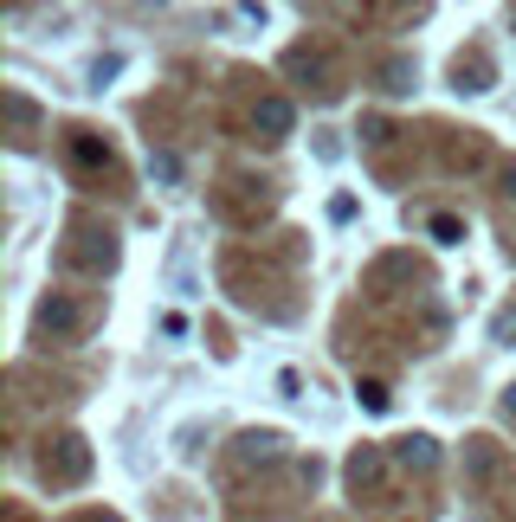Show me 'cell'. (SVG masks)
Listing matches in <instances>:
<instances>
[{
	"label": "cell",
	"mask_w": 516,
	"mask_h": 522,
	"mask_svg": "<svg viewBox=\"0 0 516 522\" xmlns=\"http://www.w3.org/2000/svg\"><path fill=\"white\" fill-rule=\"evenodd\" d=\"M85 465H91L85 438H65V452H58V458L46 452V465H39V471H46V484H78V477H85Z\"/></svg>",
	"instance_id": "1"
},
{
	"label": "cell",
	"mask_w": 516,
	"mask_h": 522,
	"mask_svg": "<svg viewBox=\"0 0 516 522\" xmlns=\"http://www.w3.org/2000/svg\"><path fill=\"white\" fill-rule=\"evenodd\" d=\"M452 78H459V91H491V58L484 52H459L452 58Z\"/></svg>",
	"instance_id": "2"
},
{
	"label": "cell",
	"mask_w": 516,
	"mask_h": 522,
	"mask_svg": "<svg viewBox=\"0 0 516 522\" xmlns=\"http://www.w3.org/2000/svg\"><path fill=\"white\" fill-rule=\"evenodd\" d=\"M39 329H46V336H71V329H78V304H65V296H52V304L39 310Z\"/></svg>",
	"instance_id": "3"
},
{
	"label": "cell",
	"mask_w": 516,
	"mask_h": 522,
	"mask_svg": "<svg viewBox=\"0 0 516 522\" xmlns=\"http://www.w3.org/2000/svg\"><path fill=\"white\" fill-rule=\"evenodd\" d=\"M394 458L413 465V471H432V465H439V452H432V438H426V432H420V438H400V445H394Z\"/></svg>",
	"instance_id": "4"
},
{
	"label": "cell",
	"mask_w": 516,
	"mask_h": 522,
	"mask_svg": "<svg viewBox=\"0 0 516 522\" xmlns=\"http://www.w3.org/2000/svg\"><path fill=\"white\" fill-rule=\"evenodd\" d=\"M252 123H258V129H265V136H284V129H290V104H284V97H265V104H258V116H252Z\"/></svg>",
	"instance_id": "5"
},
{
	"label": "cell",
	"mask_w": 516,
	"mask_h": 522,
	"mask_svg": "<svg viewBox=\"0 0 516 522\" xmlns=\"http://www.w3.org/2000/svg\"><path fill=\"white\" fill-rule=\"evenodd\" d=\"M78 522H116V516H104V509H85V516H78Z\"/></svg>",
	"instance_id": "6"
},
{
	"label": "cell",
	"mask_w": 516,
	"mask_h": 522,
	"mask_svg": "<svg viewBox=\"0 0 516 522\" xmlns=\"http://www.w3.org/2000/svg\"><path fill=\"white\" fill-rule=\"evenodd\" d=\"M503 194H516V168H510V175H503Z\"/></svg>",
	"instance_id": "7"
},
{
	"label": "cell",
	"mask_w": 516,
	"mask_h": 522,
	"mask_svg": "<svg viewBox=\"0 0 516 522\" xmlns=\"http://www.w3.org/2000/svg\"><path fill=\"white\" fill-rule=\"evenodd\" d=\"M503 407H510V419H516V387H510V394H503Z\"/></svg>",
	"instance_id": "8"
}]
</instances>
